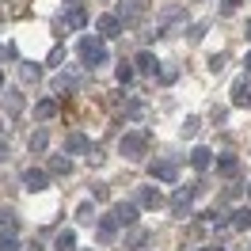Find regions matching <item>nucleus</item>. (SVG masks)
Masks as SVG:
<instances>
[{
    "label": "nucleus",
    "mask_w": 251,
    "mask_h": 251,
    "mask_svg": "<svg viewBox=\"0 0 251 251\" xmlns=\"http://www.w3.org/2000/svg\"><path fill=\"white\" fill-rule=\"evenodd\" d=\"M76 53H80V65L84 69H99V65H107V42L99 38V34H84L80 38V46H76Z\"/></svg>",
    "instance_id": "obj_1"
},
{
    "label": "nucleus",
    "mask_w": 251,
    "mask_h": 251,
    "mask_svg": "<svg viewBox=\"0 0 251 251\" xmlns=\"http://www.w3.org/2000/svg\"><path fill=\"white\" fill-rule=\"evenodd\" d=\"M118 152H122L126 160H141L145 152H149V133H145V129H126L122 141H118Z\"/></svg>",
    "instance_id": "obj_2"
},
{
    "label": "nucleus",
    "mask_w": 251,
    "mask_h": 251,
    "mask_svg": "<svg viewBox=\"0 0 251 251\" xmlns=\"http://www.w3.org/2000/svg\"><path fill=\"white\" fill-rule=\"evenodd\" d=\"M145 12H149V0H122V4H118V19H122V27H126V23H137Z\"/></svg>",
    "instance_id": "obj_3"
},
{
    "label": "nucleus",
    "mask_w": 251,
    "mask_h": 251,
    "mask_svg": "<svg viewBox=\"0 0 251 251\" xmlns=\"http://www.w3.org/2000/svg\"><path fill=\"white\" fill-rule=\"evenodd\" d=\"M194 194H198V187H179V190H175V194H172V217H187Z\"/></svg>",
    "instance_id": "obj_4"
},
{
    "label": "nucleus",
    "mask_w": 251,
    "mask_h": 251,
    "mask_svg": "<svg viewBox=\"0 0 251 251\" xmlns=\"http://www.w3.org/2000/svg\"><path fill=\"white\" fill-rule=\"evenodd\" d=\"M149 172H152L156 183H175V179H179V164H175V160H152Z\"/></svg>",
    "instance_id": "obj_5"
},
{
    "label": "nucleus",
    "mask_w": 251,
    "mask_h": 251,
    "mask_svg": "<svg viewBox=\"0 0 251 251\" xmlns=\"http://www.w3.org/2000/svg\"><path fill=\"white\" fill-rule=\"evenodd\" d=\"M114 236H118V221H114V213H107V217L95 221V240H99V244H114Z\"/></svg>",
    "instance_id": "obj_6"
},
{
    "label": "nucleus",
    "mask_w": 251,
    "mask_h": 251,
    "mask_svg": "<svg viewBox=\"0 0 251 251\" xmlns=\"http://www.w3.org/2000/svg\"><path fill=\"white\" fill-rule=\"evenodd\" d=\"M110 213H114V221L126 225V228L137 225V202H114V205H110Z\"/></svg>",
    "instance_id": "obj_7"
},
{
    "label": "nucleus",
    "mask_w": 251,
    "mask_h": 251,
    "mask_svg": "<svg viewBox=\"0 0 251 251\" xmlns=\"http://www.w3.org/2000/svg\"><path fill=\"white\" fill-rule=\"evenodd\" d=\"M46 183H50V172H42V168H27V172H23V187L31 190V194L46 190Z\"/></svg>",
    "instance_id": "obj_8"
},
{
    "label": "nucleus",
    "mask_w": 251,
    "mask_h": 251,
    "mask_svg": "<svg viewBox=\"0 0 251 251\" xmlns=\"http://www.w3.org/2000/svg\"><path fill=\"white\" fill-rule=\"evenodd\" d=\"M65 27H69V31H84V27H88V8L69 4V12H65Z\"/></svg>",
    "instance_id": "obj_9"
},
{
    "label": "nucleus",
    "mask_w": 251,
    "mask_h": 251,
    "mask_svg": "<svg viewBox=\"0 0 251 251\" xmlns=\"http://www.w3.org/2000/svg\"><path fill=\"white\" fill-rule=\"evenodd\" d=\"M232 107H251V76H240L232 84Z\"/></svg>",
    "instance_id": "obj_10"
},
{
    "label": "nucleus",
    "mask_w": 251,
    "mask_h": 251,
    "mask_svg": "<svg viewBox=\"0 0 251 251\" xmlns=\"http://www.w3.org/2000/svg\"><path fill=\"white\" fill-rule=\"evenodd\" d=\"M95 31H99V38H114V34H122V19L118 16H99L95 19Z\"/></svg>",
    "instance_id": "obj_11"
},
{
    "label": "nucleus",
    "mask_w": 251,
    "mask_h": 251,
    "mask_svg": "<svg viewBox=\"0 0 251 251\" xmlns=\"http://www.w3.org/2000/svg\"><path fill=\"white\" fill-rule=\"evenodd\" d=\"M137 205H145V209H160L164 198H160L156 187H141V190H137Z\"/></svg>",
    "instance_id": "obj_12"
},
{
    "label": "nucleus",
    "mask_w": 251,
    "mask_h": 251,
    "mask_svg": "<svg viewBox=\"0 0 251 251\" xmlns=\"http://www.w3.org/2000/svg\"><path fill=\"white\" fill-rule=\"evenodd\" d=\"M76 88H80V76H76V73H57V76H53V92H65V95H69V92H76Z\"/></svg>",
    "instance_id": "obj_13"
},
{
    "label": "nucleus",
    "mask_w": 251,
    "mask_h": 251,
    "mask_svg": "<svg viewBox=\"0 0 251 251\" xmlns=\"http://www.w3.org/2000/svg\"><path fill=\"white\" fill-rule=\"evenodd\" d=\"M92 145H88V137L84 133H69L65 137V156H76V152H88Z\"/></svg>",
    "instance_id": "obj_14"
},
{
    "label": "nucleus",
    "mask_w": 251,
    "mask_h": 251,
    "mask_svg": "<svg viewBox=\"0 0 251 251\" xmlns=\"http://www.w3.org/2000/svg\"><path fill=\"white\" fill-rule=\"evenodd\" d=\"M209 164H213V152H209L205 145H198V149L190 152V168H194V172H205Z\"/></svg>",
    "instance_id": "obj_15"
},
{
    "label": "nucleus",
    "mask_w": 251,
    "mask_h": 251,
    "mask_svg": "<svg viewBox=\"0 0 251 251\" xmlns=\"http://www.w3.org/2000/svg\"><path fill=\"white\" fill-rule=\"evenodd\" d=\"M133 65H137V73H149V76H156V69H160V61L149 53V50H141V53L133 57Z\"/></svg>",
    "instance_id": "obj_16"
},
{
    "label": "nucleus",
    "mask_w": 251,
    "mask_h": 251,
    "mask_svg": "<svg viewBox=\"0 0 251 251\" xmlns=\"http://www.w3.org/2000/svg\"><path fill=\"white\" fill-rule=\"evenodd\" d=\"M53 114H57V99H38V103H34V118H38V122H50Z\"/></svg>",
    "instance_id": "obj_17"
},
{
    "label": "nucleus",
    "mask_w": 251,
    "mask_h": 251,
    "mask_svg": "<svg viewBox=\"0 0 251 251\" xmlns=\"http://www.w3.org/2000/svg\"><path fill=\"white\" fill-rule=\"evenodd\" d=\"M4 110H8L4 118L12 122V118H16L19 110H23V95H19V92H4Z\"/></svg>",
    "instance_id": "obj_18"
},
{
    "label": "nucleus",
    "mask_w": 251,
    "mask_h": 251,
    "mask_svg": "<svg viewBox=\"0 0 251 251\" xmlns=\"http://www.w3.org/2000/svg\"><path fill=\"white\" fill-rule=\"evenodd\" d=\"M38 76H42V69L34 61H19V80L23 84H38Z\"/></svg>",
    "instance_id": "obj_19"
},
{
    "label": "nucleus",
    "mask_w": 251,
    "mask_h": 251,
    "mask_svg": "<svg viewBox=\"0 0 251 251\" xmlns=\"http://www.w3.org/2000/svg\"><path fill=\"white\" fill-rule=\"evenodd\" d=\"M53 251H76V232H73V228L57 232V240H53Z\"/></svg>",
    "instance_id": "obj_20"
},
{
    "label": "nucleus",
    "mask_w": 251,
    "mask_h": 251,
    "mask_svg": "<svg viewBox=\"0 0 251 251\" xmlns=\"http://www.w3.org/2000/svg\"><path fill=\"white\" fill-rule=\"evenodd\" d=\"M156 76H160V84H175V80H179V65L175 61H160Z\"/></svg>",
    "instance_id": "obj_21"
},
{
    "label": "nucleus",
    "mask_w": 251,
    "mask_h": 251,
    "mask_svg": "<svg viewBox=\"0 0 251 251\" xmlns=\"http://www.w3.org/2000/svg\"><path fill=\"white\" fill-rule=\"evenodd\" d=\"M50 175H69L73 172V160L69 156H50V168H46Z\"/></svg>",
    "instance_id": "obj_22"
},
{
    "label": "nucleus",
    "mask_w": 251,
    "mask_h": 251,
    "mask_svg": "<svg viewBox=\"0 0 251 251\" xmlns=\"http://www.w3.org/2000/svg\"><path fill=\"white\" fill-rule=\"evenodd\" d=\"M145 240H149V232L137 228V225H129V232H126V248H141Z\"/></svg>",
    "instance_id": "obj_23"
},
{
    "label": "nucleus",
    "mask_w": 251,
    "mask_h": 251,
    "mask_svg": "<svg viewBox=\"0 0 251 251\" xmlns=\"http://www.w3.org/2000/svg\"><path fill=\"white\" fill-rule=\"evenodd\" d=\"M27 145H31V152H46L50 133H46V129H34V133H31V141H27Z\"/></svg>",
    "instance_id": "obj_24"
},
{
    "label": "nucleus",
    "mask_w": 251,
    "mask_h": 251,
    "mask_svg": "<svg viewBox=\"0 0 251 251\" xmlns=\"http://www.w3.org/2000/svg\"><path fill=\"white\" fill-rule=\"evenodd\" d=\"M217 172L221 175H236V172H240V160H236V156H221L217 160Z\"/></svg>",
    "instance_id": "obj_25"
},
{
    "label": "nucleus",
    "mask_w": 251,
    "mask_h": 251,
    "mask_svg": "<svg viewBox=\"0 0 251 251\" xmlns=\"http://www.w3.org/2000/svg\"><path fill=\"white\" fill-rule=\"evenodd\" d=\"M232 228H251V209H248V205L232 213Z\"/></svg>",
    "instance_id": "obj_26"
},
{
    "label": "nucleus",
    "mask_w": 251,
    "mask_h": 251,
    "mask_svg": "<svg viewBox=\"0 0 251 251\" xmlns=\"http://www.w3.org/2000/svg\"><path fill=\"white\" fill-rule=\"evenodd\" d=\"M76 221L92 225V221H95V205H92V202H80V205H76Z\"/></svg>",
    "instance_id": "obj_27"
},
{
    "label": "nucleus",
    "mask_w": 251,
    "mask_h": 251,
    "mask_svg": "<svg viewBox=\"0 0 251 251\" xmlns=\"http://www.w3.org/2000/svg\"><path fill=\"white\" fill-rule=\"evenodd\" d=\"M198 126H202V118H194V114H190V118H183L179 129H183V137H194V133H198Z\"/></svg>",
    "instance_id": "obj_28"
},
{
    "label": "nucleus",
    "mask_w": 251,
    "mask_h": 251,
    "mask_svg": "<svg viewBox=\"0 0 251 251\" xmlns=\"http://www.w3.org/2000/svg\"><path fill=\"white\" fill-rule=\"evenodd\" d=\"M0 251H19L16 232H0Z\"/></svg>",
    "instance_id": "obj_29"
},
{
    "label": "nucleus",
    "mask_w": 251,
    "mask_h": 251,
    "mask_svg": "<svg viewBox=\"0 0 251 251\" xmlns=\"http://www.w3.org/2000/svg\"><path fill=\"white\" fill-rule=\"evenodd\" d=\"M0 221L8 225V232H16V228H19V217H16V209H4V213H0Z\"/></svg>",
    "instance_id": "obj_30"
},
{
    "label": "nucleus",
    "mask_w": 251,
    "mask_h": 251,
    "mask_svg": "<svg viewBox=\"0 0 251 251\" xmlns=\"http://www.w3.org/2000/svg\"><path fill=\"white\" fill-rule=\"evenodd\" d=\"M92 198H95V202H107V198H110V187H107V183H95V187H92Z\"/></svg>",
    "instance_id": "obj_31"
},
{
    "label": "nucleus",
    "mask_w": 251,
    "mask_h": 251,
    "mask_svg": "<svg viewBox=\"0 0 251 251\" xmlns=\"http://www.w3.org/2000/svg\"><path fill=\"white\" fill-rule=\"evenodd\" d=\"M225 65H228V53H213V57H209V69H213V73H221Z\"/></svg>",
    "instance_id": "obj_32"
},
{
    "label": "nucleus",
    "mask_w": 251,
    "mask_h": 251,
    "mask_svg": "<svg viewBox=\"0 0 251 251\" xmlns=\"http://www.w3.org/2000/svg\"><path fill=\"white\" fill-rule=\"evenodd\" d=\"M129 80H133V65H118V84H129Z\"/></svg>",
    "instance_id": "obj_33"
},
{
    "label": "nucleus",
    "mask_w": 251,
    "mask_h": 251,
    "mask_svg": "<svg viewBox=\"0 0 251 251\" xmlns=\"http://www.w3.org/2000/svg\"><path fill=\"white\" fill-rule=\"evenodd\" d=\"M240 4H244V0H221V16H232Z\"/></svg>",
    "instance_id": "obj_34"
},
{
    "label": "nucleus",
    "mask_w": 251,
    "mask_h": 251,
    "mask_svg": "<svg viewBox=\"0 0 251 251\" xmlns=\"http://www.w3.org/2000/svg\"><path fill=\"white\" fill-rule=\"evenodd\" d=\"M205 27H209V23H194V27H190V38L198 42V38H202V34H205Z\"/></svg>",
    "instance_id": "obj_35"
},
{
    "label": "nucleus",
    "mask_w": 251,
    "mask_h": 251,
    "mask_svg": "<svg viewBox=\"0 0 251 251\" xmlns=\"http://www.w3.org/2000/svg\"><path fill=\"white\" fill-rule=\"evenodd\" d=\"M8 160V141H0V164Z\"/></svg>",
    "instance_id": "obj_36"
},
{
    "label": "nucleus",
    "mask_w": 251,
    "mask_h": 251,
    "mask_svg": "<svg viewBox=\"0 0 251 251\" xmlns=\"http://www.w3.org/2000/svg\"><path fill=\"white\" fill-rule=\"evenodd\" d=\"M244 69H248V76H251V53H248V57H244Z\"/></svg>",
    "instance_id": "obj_37"
},
{
    "label": "nucleus",
    "mask_w": 251,
    "mask_h": 251,
    "mask_svg": "<svg viewBox=\"0 0 251 251\" xmlns=\"http://www.w3.org/2000/svg\"><path fill=\"white\" fill-rule=\"evenodd\" d=\"M202 251H225V248H221V244H209V248H202Z\"/></svg>",
    "instance_id": "obj_38"
},
{
    "label": "nucleus",
    "mask_w": 251,
    "mask_h": 251,
    "mask_svg": "<svg viewBox=\"0 0 251 251\" xmlns=\"http://www.w3.org/2000/svg\"><path fill=\"white\" fill-rule=\"evenodd\" d=\"M248 38H251V19H248Z\"/></svg>",
    "instance_id": "obj_39"
},
{
    "label": "nucleus",
    "mask_w": 251,
    "mask_h": 251,
    "mask_svg": "<svg viewBox=\"0 0 251 251\" xmlns=\"http://www.w3.org/2000/svg\"><path fill=\"white\" fill-rule=\"evenodd\" d=\"M0 88H4V73H0Z\"/></svg>",
    "instance_id": "obj_40"
},
{
    "label": "nucleus",
    "mask_w": 251,
    "mask_h": 251,
    "mask_svg": "<svg viewBox=\"0 0 251 251\" xmlns=\"http://www.w3.org/2000/svg\"><path fill=\"white\" fill-rule=\"evenodd\" d=\"M248 198H251V183H248Z\"/></svg>",
    "instance_id": "obj_41"
},
{
    "label": "nucleus",
    "mask_w": 251,
    "mask_h": 251,
    "mask_svg": "<svg viewBox=\"0 0 251 251\" xmlns=\"http://www.w3.org/2000/svg\"><path fill=\"white\" fill-rule=\"evenodd\" d=\"M69 4H73V0H69Z\"/></svg>",
    "instance_id": "obj_42"
}]
</instances>
